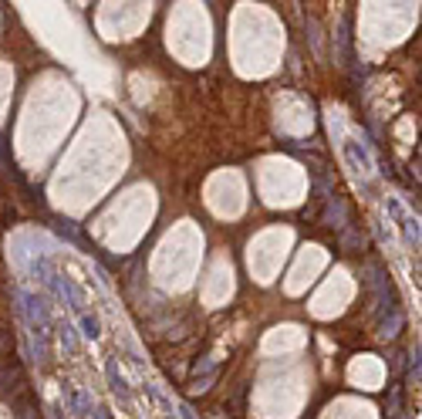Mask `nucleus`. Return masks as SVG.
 <instances>
[{"label": "nucleus", "instance_id": "8", "mask_svg": "<svg viewBox=\"0 0 422 419\" xmlns=\"http://www.w3.org/2000/svg\"><path fill=\"white\" fill-rule=\"evenodd\" d=\"M321 419H379L375 416V409L365 406V403H355V399H341L338 403V409H324L321 413Z\"/></svg>", "mask_w": 422, "mask_h": 419}, {"label": "nucleus", "instance_id": "1", "mask_svg": "<svg viewBox=\"0 0 422 419\" xmlns=\"http://www.w3.org/2000/svg\"><path fill=\"white\" fill-rule=\"evenodd\" d=\"M210 21L200 7H180L169 17V51L176 54L182 64H203L210 58Z\"/></svg>", "mask_w": 422, "mask_h": 419}, {"label": "nucleus", "instance_id": "6", "mask_svg": "<svg viewBox=\"0 0 422 419\" xmlns=\"http://www.w3.org/2000/svg\"><path fill=\"white\" fill-rule=\"evenodd\" d=\"M328 264V251H321V247H304L301 254H297V264L291 267V278L284 284V291L287 294H301L311 284V281H318V271Z\"/></svg>", "mask_w": 422, "mask_h": 419}, {"label": "nucleus", "instance_id": "5", "mask_svg": "<svg viewBox=\"0 0 422 419\" xmlns=\"http://www.w3.org/2000/svg\"><path fill=\"white\" fill-rule=\"evenodd\" d=\"M351 291H355V284H351V278H348V274H341V271H338V274H331V278H328V284H324V288L314 294L311 315H314V318L338 315V311L348 305L345 298H351Z\"/></svg>", "mask_w": 422, "mask_h": 419}, {"label": "nucleus", "instance_id": "4", "mask_svg": "<svg viewBox=\"0 0 422 419\" xmlns=\"http://www.w3.org/2000/svg\"><path fill=\"white\" fill-rule=\"evenodd\" d=\"M206 206L217 216H237L247 206V186L243 176L233 169H220L217 176H210L206 183Z\"/></svg>", "mask_w": 422, "mask_h": 419}, {"label": "nucleus", "instance_id": "2", "mask_svg": "<svg viewBox=\"0 0 422 419\" xmlns=\"http://www.w3.org/2000/svg\"><path fill=\"white\" fill-rule=\"evenodd\" d=\"M257 183H260V196H264L270 206L301 203V200H304V186H307L301 166L287 163V159H267V163H260Z\"/></svg>", "mask_w": 422, "mask_h": 419}, {"label": "nucleus", "instance_id": "3", "mask_svg": "<svg viewBox=\"0 0 422 419\" xmlns=\"http://www.w3.org/2000/svg\"><path fill=\"white\" fill-rule=\"evenodd\" d=\"M294 241L291 227H267L257 233V241H250V251H247V264H250V278L257 284H270L274 274L281 271L284 257H287V247Z\"/></svg>", "mask_w": 422, "mask_h": 419}, {"label": "nucleus", "instance_id": "7", "mask_svg": "<svg viewBox=\"0 0 422 419\" xmlns=\"http://www.w3.org/2000/svg\"><path fill=\"white\" fill-rule=\"evenodd\" d=\"M348 382L365 385V389H379L385 382V365L375 355H355V362L348 365Z\"/></svg>", "mask_w": 422, "mask_h": 419}]
</instances>
